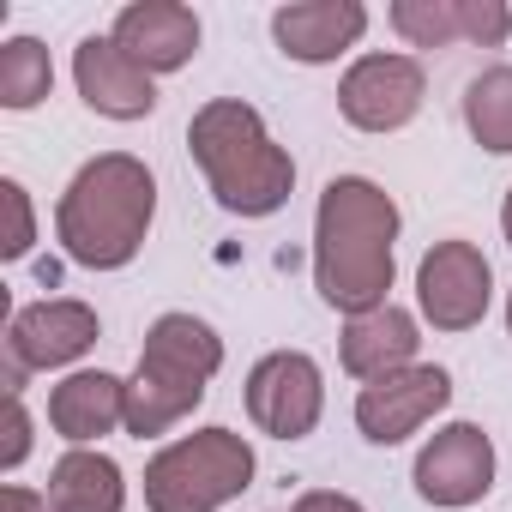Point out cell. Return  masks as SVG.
Returning a JSON list of instances; mask_svg holds the SVG:
<instances>
[{"label":"cell","mask_w":512,"mask_h":512,"mask_svg":"<svg viewBox=\"0 0 512 512\" xmlns=\"http://www.w3.org/2000/svg\"><path fill=\"white\" fill-rule=\"evenodd\" d=\"M446 404H452V374L434 362H416V368H398L356 392V428L374 446H398V440L422 434Z\"/></svg>","instance_id":"30bf717a"},{"label":"cell","mask_w":512,"mask_h":512,"mask_svg":"<svg viewBox=\"0 0 512 512\" xmlns=\"http://www.w3.org/2000/svg\"><path fill=\"white\" fill-rule=\"evenodd\" d=\"M49 428L67 446H97L103 434L127 428V380L103 368H79L49 392Z\"/></svg>","instance_id":"2e32d148"},{"label":"cell","mask_w":512,"mask_h":512,"mask_svg":"<svg viewBox=\"0 0 512 512\" xmlns=\"http://www.w3.org/2000/svg\"><path fill=\"white\" fill-rule=\"evenodd\" d=\"M109 37H115L121 55H133L157 79V73H181L199 55V37L205 31H199V13L181 7V0H133V7L115 13Z\"/></svg>","instance_id":"7c38bea8"},{"label":"cell","mask_w":512,"mask_h":512,"mask_svg":"<svg viewBox=\"0 0 512 512\" xmlns=\"http://www.w3.org/2000/svg\"><path fill=\"white\" fill-rule=\"evenodd\" d=\"M494 488V440L476 422H446L434 428V440L416 452V494L428 506L464 512Z\"/></svg>","instance_id":"8fae6325"},{"label":"cell","mask_w":512,"mask_h":512,"mask_svg":"<svg viewBox=\"0 0 512 512\" xmlns=\"http://www.w3.org/2000/svg\"><path fill=\"white\" fill-rule=\"evenodd\" d=\"M368 37V7L362 0H296L272 13V43L302 61V67H332Z\"/></svg>","instance_id":"5bb4252c"},{"label":"cell","mask_w":512,"mask_h":512,"mask_svg":"<svg viewBox=\"0 0 512 512\" xmlns=\"http://www.w3.org/2000/svg\"><path fill=\"white\" fill-rule=\"evenodd\" d=\"M187 151L229 217H272L296 193V157L272 139L266 115L241 97H211L187 121Z\"/></svg>","instance_id":"3957f363"},{"label":"cell","mask_w":512,"mask_h":512,"mask_svg":"<svg viewBox=\"0 0 512 512\" xmlns=\"http://www.w3.org/2000/svg\"><path fill=\"white\" fill-rule=\"evenodd\" d=\"M464 127L482 151L512 157V67H488L464 85Z\"/></svg>","instance_id":"ac0fdd59"},{"label":"cell","mask_w":512,"mask_h":512,"mask_svg":"<svg viewBox=\"0 0 512 512\" xmlns=\"http://www.w3.org/2000/svg\"><path fill=\"white\" fill-rule=\"evenodd\" d=\"M428 97V73L416 55H362L350 61V73L338 79V115L356 133H398L422 115Z\"/></svg>","instance_id":"9c48e42d"},{"label":"cell","mask_w":512,"mask_h":512,"mask_svg":"<svg viewBox=\"0 0 512 512\" xmlns=\"http://www.w3.org/2000/svg\"><path fill=\"white\" fill-rule=\"evenodd\" d=\"M392 31L410 43V49H452L464 43V13L458 0H392Z\"/></svg>","instance_id":"ffe728a7"},{"label":"cell","mask_w":512,"mask_h":512,"mask_svg":"<svg viewBox=\"0 0 512 512\" xmlns=\"http://www.w3.org/2000/svg\"><path fill=\"white\" fill-rule=\"evenodd\" d=\"M97 338H103V320L91 302L49 296L31 308H13V320H7V392H25V374L73 368Z\"/></svg>","instance_id":"8992f818"},{"label":"cell","mask_w":512,"mask_h":512,"mask_svg":"<svg viewBox=\"0 0 512 512\" xmlns=\"http://www.w3.org/2000/svg\"><path fill=\"white\" fill-rule=\"evenodd\" d=\"M506 332H512V296H506Z\"/></svg>","instance_id":"4316f807"},{"label":"cell","mask_w":512,"mask_h":512,"mask_svg":"<svg viewBox=\"0 0 512 512\" xmlns=\"http://www.w3.org/2000/svg\"><path fill=\"white\" fill-rule=\"evenodd\" d=\"M253 446L235 428H193L145 464V512H223L253 488Z\"/></svg>","instance_id":"5b68a950"},{"label":"cell","mask_w":512,"mask_h":512,"mask_svg":"<svg viewBox=\"0 0 512 512\" xmlns=\"http://www.w3.org/2000/svg\"><path fill=\"white\" fill-rule=\"evenodd\" d=\"M290 512H368L356 494H344V488H308Z\"/></svg>","instance_id":"cb8c5ba5"},{"label":"cell","mask_w":512,"mask_h":512,"mask_svg":"<svg viewBox=\"0 0 512 512\" xmlns=\"http://www.w3.org/2000/svg\"><path fill=\"white\" fill-rule=\"evenodd\" d=\"M223 368V338L199 320V314H163L145 332V350L127 374V434L133 440H157L175 422H187L211 380Z\"/></svg>","instance_id":"277c9868"},{"label":"cell","mask_w":512,"mask_h":512,"mask_svg":"<svg viewBox=\"0 0 512 512\" xmlns=\"http://www.w3.org/2000/svg\"><path fill=\"white\" fill-rule=\"evenodd\" d=\"M500 235H506V247H512V187H506V199H500Z\"/></svg>","instance_id":"484cf974"},{"label":"cell","mask_w":512,"mask_h":512,"mask_svg":"<svg viewBox=\"0 0 512 512\" xmlns=\"http://www.w3.org/2000/svg\"><path fill=\"white\" fill-rule=\"evenodd\" d=\"M416 350H422V326L410 308L386 302L374 314H356L344 320V338H338V356H344V374L350 380H386L398 368H416Z\"/></svg>","instance_id":"9a60e30c"},{"label":"cell","mask_w":512,"mask_h":512,"mask_svg":"<svg viewBox=\"0 0 512 512\" xmlns=\"http://www.w3.org/2000/svg\"><path fill=\"white\" fill-rule=\"evenodd\" d=\"M31 458V410H25V392H7V446H0V470H19Z\"/></svg>","instance_id":"603a6c76"},{"label":"cell","mask_w":512,"mask_h":512,"mask_svg":"<svg viewBox=\"0 0 512 512\" xmlns=\"http://www.w3.org/2000/svg\"><path fill=\"white\" fill-rule=\"evenodd\" d=\"M49 91H55V61H49V49L37 37H7L0 43V103L13 115H25Z\"/></svg>","instance_id":"d6986e66"},{"label":"cell","mask_w":512,"mask_h":512,"mask_svg":"<svg viewBox=\"0 0 512 512\" xmlns=\"http://www.w3.org/2000/svg\"><path fill=\"white\" fill-rule=\"evenodd\" d=\"M0 199H7V260H25V253L37 247V211H31V193H25V181H0Z\"/></svg>","instance_id":"7402d4cb"},{"label":"cell","mask_w":512,"mask_h":512,"mask_svg":"<svg viewBox=\"0 0 512 512\" xmlns=\"http://www.w3.org/2000/svg\"><path fill=\"white\" fill-rule=\"evenodd\" d=\"M494 302V272H488V253L476 241H434L416 266V308L434 332H470L482 326Z\"/></svg>","instance_id":"ba28073f"},{"label":"cell","mask_w":512,"mask_h":512,"mask_svg":"<svg viewBox=\"0 0 512 512\" xmlns=\"http://www.w3.org/2000/svg\"><path fill=\"white\" fill-rule=\"evenodd\" d=\"M398 199L368 175L326 181L314 205V290L338 314H374L398 278Z\"/></svg>","instance_id":"6da1fadb"},{"label":"cell","mask_w":512,"mask_h":512,"mask_svg":"<svg viewBox=\"0 0 512 512\" xmlns=\"http://www.w3.org/2000/svg\"><path fill=\"white\" fill-rule=\"evenodd\" d=\"M458 13H464V43L470 49H506V37H512L506 0H458Z\"/></svg>","instance_id":"44dd1931"},{"label":"cell","mask_w":512,"mask_h":512,"mask_svg":"<svg viewBox=\"0 0 512 512\" xmlns=\"http://www.w3.org/2000/svg\"><path fill=\"white\" fill-rule=\"evenodd\" d=\"M151 217H157V175L133 151H103L73 169V181L55 205V235L73 266L121 272L139 260Z\"/></svg>","instance_id":"7a4b0ae2"},{"label":"cell","mask_w":512,"mask_h":512,"mask_svg":"<svg viewBox=\"0 0 512 512\" xmlns=\"http://www.w3.org/2000/svg\"><path fill=\"white\" fill-rule=\"evenodd\" d=\"M73 85L91 115L103 121H145L157 109V79L115 49V37H85L73 49Z\"/></svg>","instance_id":"4fadbf2b"},{"label":"cell","mask_w":512,"mask_h":512,"mask_svg":"<svg viewBox=\"0 0 512 512\" xmlns=\"http://www.w3.org/2000/svg\"><path fill=\"white\" fill-rule=\"evenodd\" d=\"M7 512H49V494H37V488H25V482H7Z\"/></svg>","instance_id":"d4e9b609"},{"label":"cell","mask_w":512,"mask_h":512,"mask_svg":"<svg viewBox=\"0 0 512 512\" xmlns=\"http://www.w3.org/2000/svg\"><path fill=\"white\" fill-rule=\"evenodd\" d=\"M43 494H49V512H121L127 506V476L109 452L73 446L67 458H55Z\"/></svg>","instance_id":"e0dca14e"},{"label":"cell","mask_w":512,"mask_h":512,"mask_svg":"<svg viewBox=\"0 0 512 512\" xmlns=\"http://www.w3.org/2000/svg\"><path fill=\"white\" fill-rule=\"evenodd\" d=\"M247 416L272 440H308L326 416V374L308 350H272L247 368Z\"/></svg>","instance_id":"52a82bcc"}]
</instances>
